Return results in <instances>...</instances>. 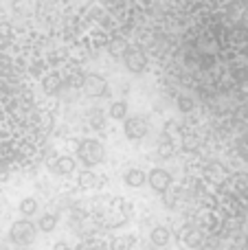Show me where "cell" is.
Returning a JSON list of instances; mask_svg holds the SVG:
<instances>
[{
	"label": "cell",
	"mask_w": 248,
	"mask_h": 250,
	"mask_svg": "<svg viewBox=\"0 0 248 250\" xmlns=\"http://www.w3.org/2000/svg\"><path fill=\"white\" fill-rule=\"evenodd\" d=\"M147 182L152 185L154 191L165 193V191L169 189V185H171V176L165 171V169H152V171L147 173Z\"/></svg>",
	"instance_id": "5"
},
{
	"label": "cell",
	"mask_w": 248,
	"mask_h": 250,
	"mask_svg": "<svg viewBox=\"0 0 248 250\" xmlns=\"http://www.w3.org/2000/svg\"><path fill=\"white\" fill-rule=\"evenodd\" d=\"M44 90L46 92H57L60 90V79L53 77V75H48V77L44 79Z\"/></svg>",
	"instance_id": "14"
},
{
	"label": "cell",
	"mask_w": 248,
	"mask_h": 250,
	"mask_svg": "<svg viewBox=\"0 0 248 250\" xmlns=\"http://www.w3.org/2000/svg\"><path fill=\"white\" fill-rule=\"evenodd\" d=\"M123 182H125L127 187H143L145 182H147V173L143 171V169H130V171H125V176H123Z\"/></svg>",
	"instance_id": "7"
},
{
	"label": "cell",
	"mask_w": 248,
	"mask_h": 250,
	"mask_svg": "<svg viewBox=\"0 0 248 250\" xmlns=\"http://www.w3.org/2000/svg\"><path fill=\"white\" fill-rule=\"evenodd\" d=\"M88 123H90V127H92V129H103V125H105V117L99 112V110H95V112L88 114Z\"/></svg>",
	"instance_id": "13"
},
{
	"label": "cell",
	"mask_w": 248,
	"mask_h": 250,
	"mask_svg": "<svg viewBox=\"0 0 248 250\" xmlns=\"http://www.w3.org/2000/svg\"><path fill=\"white\" fill-rule=\"evenodd\" d=\"M35 211H38V200H35V198H24L20 202V213L24 217H31Z\"/></svg>",
	"instance_id": "12"
},
{
	"label": "cell",
	"mask_w": 248,
	"mask_h": 250,
	"mask_svg": "<svg viewBox=\"0 0 248 250\" xmlns=\"http://www.w3.org/2000/svg\"><path fill=\"white\" fill-rule=\"evenodd\" d=\"M95 173L92 171H83L82 176H79V182H82V187H90V185H95Z\"/></svg>",
	"instance_id": "17"
},
{
	"label": "cell",
	"mask_w": 248,
	"mask_h": 250,
	"mask_svg": "<svg viewBox=\"0 0 248 250\" xmlns=\"http://www.w3.org/2000/svg\"><path fill=\"white\" fill-rule=\"evenodd\" d=\"M178 110L180 112H191L193 110V99H189V97H178Z\"/></svg>",
	"instance_id": "16"
},
{
	"label": "cell",
	"mask_w": 248,
	"mask_h": 250,
	"mask_svg": "<svg viewBox=\"0 0 248 250\" xmlns=\"http://www.w3.org/2000/svg\"><path fill=\"white\" fill-rule=\"evenodd\" d=\"M77 156H79V160H83V165L92 167V165L103 160L105 151H103V145H101L99 141H83L77 149Z\"/></svg>",
	"instance_id": "1"
},
{
	"label": "cell",
	"mask_w": 248,
	"mask_h": 250,
	"mask_svg": "<svg viewBox=\"0 0 248 250\" xmlns=\"http://www.w3.org/2000/svg\"><path fill=\"white\" fill-rule=\"evenodd\" d=\"M51 167H53V171H55V173L64 176V173H70V171L75 169V160H73V158H68V156H62V158L53 160Z\"/></svg>",
	"instance_id": "8"
},
{
	"label": "cell",
	"mask_w": 248,
	"mask_h": 250,
	"mask_svg": "<svg viewBox=\"0 0 248 250\" xmlns=\"http://www.w3.org/2000/svg\"><path fill=\"white\" fill-rule=\"evenodd\" d=\"M167 242H169V230H167V229L158 226V229L152 230V244H154V246L163 248V246H167Z\"/></svg>",
	"instance_id": "9"
},
{
	"label": "cell",
	"mask_w": 248,
	"mask_h": 250,
	"mask_svg": "<svg viewBox=\"0 0 248 250\" xmlns=\"http://www.w3.org/2000/svg\"><path fill=\"white\" fill-rule=\"evenodd\" d=\"M171 151H174V145L167 141V136H163V143H158V154L167 158V156H171Z\"/></svg>",
	"instance_id": "15"
},
{
	"label": "cell",
	"mask_w": 248,
	"mask_h": 250,
	"mask_svg": "<svg viewBox=\"0 0 248 250\" xmlns=\"http://www.w3.org/2000/svg\"><path fill=\"white\" fill-rule=\"evenodd\" d=\"M125 66H127V70H132V73H143L145 66H147V60H145L143 53L132 51L125 55Z\"/></svg>",
	"instance_id": "6"
},
{
	"label": "cell",
	"mask_w": 248,
	"mask_h": 250,
	"mask_svg": "<svg viewBox=\"0 0 248 250\" xmlns=\"http://www.w3.org/2000/svg\"><path fill=\"white\" fill-rule=\"evenodd\" d=\"M83 90L88 97H105L108 95V82L99 75H88L86 82H83Z\"/></svg>",
	"instance_id": "3"
},
{
	"label": "cell",
	"mask_w": 248,
	"mask_h": 250,
	"mask_svg": "<svg viewBox=\"0 0 248 250\" xmlns=\"http://www.w3.org/2000/svg\"><path fill=\"white\" fill-rule=\"evenodd\" d=\"M9 237H11V242L18 244V246H26V244H31L35 237V226L31 224L29 220H20L11 226Z\"/></svg>",
	"instance_id": "2"
},
{
	"label": "cell",
	"mask_w": 248,
	"mask_h": 250,
	"mask_svg": "<svg viewBox=\"0 0 248 250\" xmlns=\"http://www.w3.org/2000/svg\"><path fill=\"white\" fill-rule=\"evenodd\" d=\"M55 226H57V215H53V213L42 215L38 222V229L42 230V233H51V230H55Z\"/></svg>",
	"instance_id": "10"
},
{
	"label": "cell",
	"mask_w": 248,
	"mask_h": 250,
	"mask_svg": "<svg viewBox=\"0 0 248 250\" xmlns=\"http://www.w3.org/2000/svg\"><path fill=\"white\" fill-rule=\"evenodd\" d=\"M53 250H70V246L66 242H57L55 246H53Z\"/></svg>",
	"instance_id": "18"
},
{
	"label": "cell",
	"mask_w": 248,
	"mask_h": 250,
	"mask_svg": "<svg viewBox=\"0 0 248 250\" xmlns=\"http://www.w3.org/2000/svg\"><path fill=\"white\" fill-rule=\"evenodd\" d=\"M127 114V104L125 101H114L112 105H110V119H114V121H123Z\"/></svg>",
	"instance_id": "11"
},
{
	"label": "cell",
	"mask_w": 248,
	"mask_h": 250,
	"mask_svg": "<svg viewBox=\"0 0 248 250\" xmlns=\"http://www.w3.org/2000/svg\"><path fill=\"white\" fill-rule=\"evenodd\" d=\"M123 132H125V136L130 141H139V138H143L147 134V121L141 117H132L123 125Z\"/></svg>",
	"instance_id": "4"
}]
</instances>
